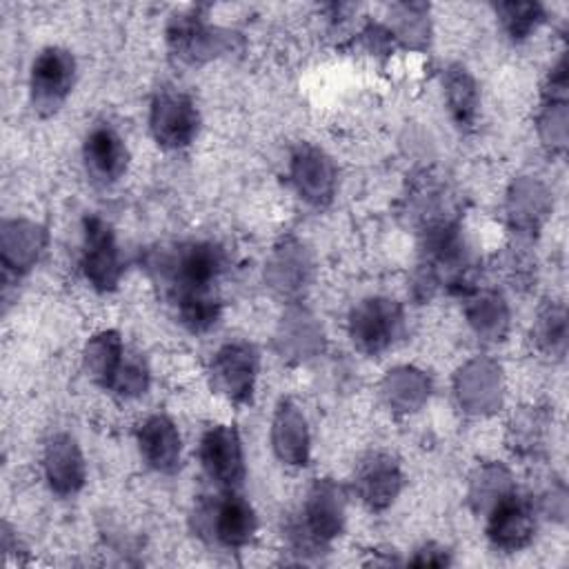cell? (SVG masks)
<instances>
[{
	"label": "cell",
	"mask_w": 569,
	"mask_h": 569,
	"mask_svg": "<svg viewBox=\"0 0 569 569\" xmlns=\"http://www.w3.org/2000/svg\"><path fill=\"white\" fill-rule=\"evenodd\" d=\"M271 445L276 456L284 465H307L309 458V429L300 407L291 400H282L273 416Z\"/></svg>",
	"instance_id": "17"
},
{
	"label": "cell",
	"mask_w": 569,
	"mask_h": 569,
	"mask_svg": "<svg viewBox=\"0 0 569 569\" xmlns=\"http://www.w3.org/2000/svg\"><path fill=\"white\" fill-rule=\"evenodd\" d=\"M227 36L229 33H224V31L204 27L198 16H178L171 20V24L167 29V40H169L171 53L180 62H189V64H198V62L229 49L231 42Z\"/></svg>",
	"instance_id": "12"
},
{
	"label": "cell",
	"mask_w": 569,
	"mask_h": 569,
	"mask_svg": "<svg viewBox=\"0 0 569 569\" xmlns=\"http://www.w3.org/2000/svg\"><path fill=\"white\" fill-rule=\"evenodd\" d=\"M42 467L51 491L58 496H73L84 485V458L78 442L69 433H56L44 445Z\"/></svg>",
	"instance_id": "14"
},
{
	"label": "cell",
	"mask_w": 569,
	"mask_h": 569,
	"mask_svg": "<svg viewBox=\"0 0 569 569\" xmlns=\"http://www.w3.org/2000/svg\"><path fill=\"white\" fill-rule=\"evenodd\" d=\"M505 31L513 40L527 38L542 22V7L536 2H505L498 7Z\"/></svg>",
	"instance_id": "22"
},
{
	"label": "cell",
	"mask_w": 569,
	"mask_h": 569,
	"mask_svg": "<svg viewBox=\"0 0 569 569\" xmlns=\"http://www.w3.org/2000/svg\"><path fill=\"white\" fill-rule=\"evenodd\" d=\"M149 273L160 293L176 305L180 322L196 331H209L220 318L218 280L227 267L220 244L209 240L180 242L153 251L147 260Z\"/></svg>",
	"instance_id": "1"
},
{
	"label": "cell",
	"mask_w": 569,
	"mask_h": 569,
	"mask_svg": "<svg viewBox=\"0 0 569 569\" xmlns=\"http://www.w3.org/2000/svg\"><path fill=\"white\" fill-rule=\"evenodd\" d=\"M402 329V311L393 300L369 298L362 300L349 318V333L353 345L365 353H380L393 345Z\"/></svg>",
	"instance_id": "7"
},
{
	"label": "cell",
	"mask_w": 569,
	"mask_h": 569,
	"mask_svg": "<svg viewBox=\"0 0 569 569\" xmlns=\"http://www.w3.org/2000/svg\"><path fill=\"white\" fill-rule=\"evenodd\" d=\"M342 525L345 493L333 480L322 478L311 485L302 505V520L296 522L291 529V540L296 549H300V553H311L340 536Z\"/></svg>",
	"instance_id": "3"
},
{
	"label": "cell",
	"mask_w": 569,
	"mask_h": 569,
	"mask_svg": "<svg viewBox=\"0 0 569 569\" xmlns=\"http://www.w3.org/2000/svg\"><path fill=\"white\" fill-rule=\"evenodd\" d=\"M76 60L62 47H47L31 64V104L40 116L56 113L71 93Z\"/></svg>",
	"instance_id": "5"
},
{
	"label": "cell",
	"mask_w": 569,
	"mask_h": 569,
	"mask_svg": "<svg viewBox=\"0 0 569 569\" xmlns=\"http://www.w3.org/2000/svg\"><path fill=\"white\" fill-rule=\"evenodd\" d=\"M200 462L204 473L222 491H236L244 480V458L238 431L231 425L209 427L200 440Z\"/></svg>",
	"instance_id": "8"
},
{
	"label": "cell",
	"mask_w": 569,
	"mask_h": 569,
	"mask_svg": "<svg viewBox=\"0 0 569 569\" xmlns=\"http://www.w3.org/2000/svg\"><path fill=\"white\" fill-rule=\"evenodd\" d=\"M124 353L127 349L122 345V338L116 331H102L89 340L84 351V367L100 387L111 389Z\"/></svg>",
	"instance_id": "19"
},
{
	"label": "cell",
	"mask_w": 569,
	"mask_h": 569,
	"mask_svg": "<svg viewBox=\"0 0 569 569\" xmlns=\"http://www.w3.org/2000/svg\"><path fill=\"white\" fill-rule=\"evenodd\" d=\"M445 91L451 116L458 122V127H473L478 113V89L469 71L460 64L451 67L445 76Z\"/></svg>",
	"instance_id": "20"
},
{
	"label": "cell",
	"mask_w": 569,
	"mask_h": 569,
	"mask_svg": "<svg viewBox=\"0 0 569 569\" xmlns=\"http://www.w3.org/2000/svg\"><path fill=\"white\" fill-rule=\"evenodd\" d=\"M467 318L471 327L478 331V336L487 340H500L507 331V307L498 293L482 291L476 293L467 305Z\"/></svg>",
	"instance_id": "21"
},
{
	"label": "cell",
	"mask_w": 569,
	"mask_h": 569,
	"mask_svg": "<svg viewBox=\"0 0 569 569\" xmlns=\"http://www.w3.org/2000/svg\"><path fill=\"white\" fill-rule=\"evenodd\" d=\"M291 182L305 202L325 207L336 193V167L322 149L300 144L291 156Z\"/></svg>",
	"instance_id": "11"
},
{
	"label": "cell",
	"mask_w": 569,
	"mask_h": 569,
	"mask_svg": "<svg viewBox=\"0 0 569 569\" xmlns=\"http://www.w3.org/2000/svg\"><path fill=\"white\" fill-rule=\"evenodd\" d=\"M536 531V518L531 502L509 491L489 511L487 536L491 545L500 551H518L527 547Z\"/></svg>",
	"instance_id": "10"
},
{
	"label": "cell",
	"mask_w": 569,
	"mask_h": 569,
	"mask_svg": "<svg viewBox=\"0 0 569 569\" xmlns=\"http://www.w3.org/2000/svg\"><path fill=\"white\" fill-rule=\"evenodd\" d=\"M82 273L96 291H113L120 282L122 262L116 233L100 216L84 218V240H82Z\"/></svg>",
	"instance_id": "6"
},
{
	"label": "cell",
	"mask_w": 569,
	"mask_h": 569,
	"mask_svg": "<svg viewBox=\"0 0 569 569\" xmlns=\"http://www.w3.org/2000/svg\"><path fill=\"white\" fill-rule=\"evenodd\" d=\"M567 340V322L565 311L558 305H549L540 311L536 322V342L551 356H560L565 351Z\"/></svg>",
	"instance_id": "23"
},
{
	"label": "cell",
	"mask_w": 569,
	"mask_h": 569,
	"mask_svg": "<svg viewBox=\"0 0 569 569\" xmlns=\"http://www.w3.org/2000/svg\"><path fill=\"white\" fill-rule=\"evenodd\" d=\"M191 520L198 536L227 549H240L249 545L258 529L256 511L236 491H224L216 498L202 496L193 507Z\"/></svg>",
	"instance_id": "2"
},
{
	"label": "cell",
	"mask_w": 569,
	"mask_h": 569,
	"mask_svg": "<svg viewBox=\"0 0 569 569\" xmlns=\"http://www.w3.org/2000/svg\"><path fill=\"white\" fill-rule=\"evenodd\" d=\"M138 447L144 462L160 473H173L180 467V433L173 420L162 413L149 416L138 427Z\"/></svg>",
	"instance_id": "16"
},
{
	"label": "cell",
	"mask_w": 569,
	"mask_h": 569,
	"mask_svg": "<svg viewBox=\"0 0 569 569\" xmlns=\"http://www.w3.org/2000/svg\"><path fill=\"white\" fill-rule=\"evenodd\" d=\"M47 233L40 224L27 220L4 222L2 227V262L7 269L18 273L33 267L40 251L44 249Z\"/></svg>",
	"instance_id": "18"
},
{
	"label": "cell",
	"mask_w": 569,
	"mask_h": 569,
	"mask_svg": "<svg viewBox=\"0 0 569 569\" xmlns=\"http://www.w3.org/2000/svg\"><path fill=\"white\" fill-rule=\"evenodd\" d=\"M147 385H149L147 365L138 356L124 353V360H122L120 371L111 385V391L122 398H133V396L144 393Z\"/></svg>",
	"instance_id": "24"
},
{
	"label": "cell",
	"mask_w": 569,
	"mask_h": 569,
	"mask_svg": "<svg viewBox=\"0 0 569 569\" xmlns=\"http://www.w3.org/2000/svg\"><path fill=\"white\" fill-rule=\"evenodd\" d=\"M353 487L367 507L385 509L400 493V487H402L400 467L387 453H371L360 462Z\"/></svg>",
	"instance_id": "15"
},
{
	"label": "cell",
	"mask_w": 569,
	"mask_h": 569,
	"mask_svg": "<svg viewBox=\"0 0 569 569\" xmlns=\"http://www.w3.org/2000/svg\"><path fill=\"white\" fill-rule=\"evenodd\" d=\"M411 565H416V567H445V565H449V556L442 547L427 545L416 553Z\"/></svg>",
	"instance_id": "26"
},
{
	"label": "cell",
	"mask_w": 569,
	"mask_h": 569,
	"mask_svg": "<svg viewBox=\"0 0 569 569\" xmlns=\"http://www.w3.org/2000/svg\"><path fill=\"white\" fill-rule=\"evenodd\" d=\"M82 153L87 173L98 184H113L122 178L129 164L127 144L109 124H98L87 133Z\"/></svg>",
	"instance_id": "13"
},
{
	"label": "cell",
	"mask_w": 569,
	"mask_h": 569,
	"mask_svg": "<svg viewBox=\"0 0 569 569\" xmlns=\"http://www.w3.org/2000/svg\"><path fill=\"white\" fill-rule=\"evenodd\" d=\"M509 491H511V487H509L507 471L500 467H485V469H480V480H473L471 498L480 507H485L487 502H489V507H493Z\"/></svg>",
	"instance_id": "25"
},
{
	"label": "cell",
	"mask_w": 569,
	"mask_h": 569,
	"mask_svg": "<svg viewBox=\"0 0 569 569\" xmlns=\"http://www.w3.org/2000/svg\"><path fill=\"white\" fill-rule=\"evenodd\" d=\"M211 387L231 402H249L258 376V353L247 342L224 345L211 360Z\"/></svg>",
	"instance_id": "9"
},
{
	"label": "cell",
	"mask_w": 569,
	"mask_h": 569,
	"mask_svg": "<svg viewBox=\"0 0 569 569\" xmlns=\"http://www.w3.org/2000/svg\"><path fill=\"white\" fill-rule=\"evenodd\" d=\"M149 127L160 147L184 149L198 136L200 116L187 93L173 87H162L153 96Z\"/></svg>",
	"instance_id": "4"
}]
</instances>
